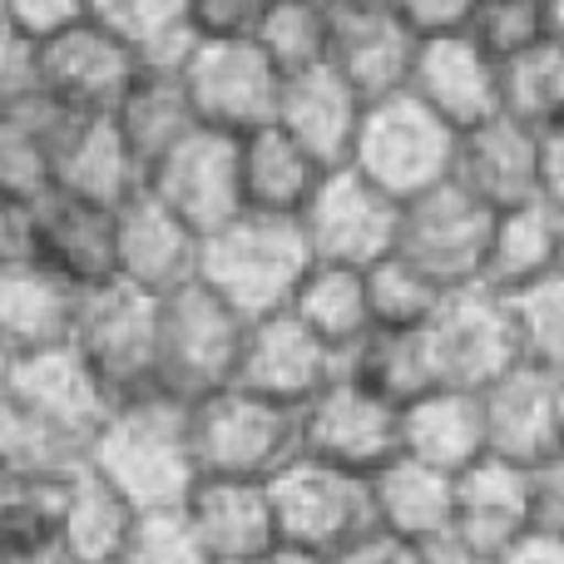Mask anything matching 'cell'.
<instances>
[{"mask_svg":"<svg viewBox=\"0 0 564 564\" xmlns=\"http://www.w3.org/2000/svg\"><path fill=\"white\" fill-rule=\"evenodd\" d=\"M85 466L99 480H109L139 516L184 510V500L198 486L188 406L169 397H144L129 401V406H115L105 431L89 446Z\"/></svg>","mask_w":564,"mask_h":564,"instance_id":"obj_1","label":"cell"},{"mask_svg":"<svg viewBox=\"0 0 564 564\" xmlns=\"http://www.w3.org/2000/svg\"><path fill=\"white\" fill-rule=\"evenodd\" d=\"M312 273L307 238L288 218L243 214L224 234L204 238L198 248V282L228 302L243 322L288 312L292 292Z\"/></svg>","mask_w":564,"mask_h":564,"instance_id":"obj_2","label":"cell"},{"mask_svg":"<svg viewBox=\"0 0 564 564\" xmlns=\"http://www.w3.org/2000/svg\"><path fill=\"white\" fill-rule=\"evenodd\" d=\"M198 480H268L302 456V411L263 401L243 387H224L188 406Z\"/></svg>","mask_w":564,"mask_h":564,"instance_id":"obj_3","label":"cell"},{"mask_svg":"<svg viewBox=\"0 0 564 564\" xmlns=\"http://www.w3.org/2000/svg\"><path fill=\"white\" fill-rule=\"evenodd\" d=\"M75 357L89 367L109 406L159 397V297L129 288V282H105L79 297Z\"/></svg>","mask_w":564,"mask_h":564,"instance_id":"obj_4","label":"cell"},{"mask_svg":"<svg viewBox=\"0 0 564 564\" xmlns=\"http://www.w3.org/2000/svg\"><path fill=\"white\" fill-rule=\"evenodd\" d=\"M248 322L204 282L159 297V397L198 406L234 387Z\"/></svg>","mask_w":564,"mask_h":564,"instance_id":"obj_5","label":"cell"},{"mask_svg":"<svg viewBox=\"0 0 564 564\" xmlns=\"http://www.w3.org/2000/svg\"><path fill=\"white\" fill-rule=\"evenodd\" d=\"M456 129L441 124L421 99L397 95L381 99V105H367L347 169H357L367 184H377L397 204H411V198L456 178Z\"/></svg>","mask_w":564,"mask_h":564,"instance_id":"obj_6","label":"cell"},{"mask_svg":"<svg viewBox=\"0 0 564 564\" xmlns=\"http://www.w3.org/2000/svg\"><path fill=\"white\" fill-rule=\"evenodd\" d=\"M178 75L198 124L214 134L248 139L278 119L282 75L253 35H198Z\"/></svg>","mask_w":564,"mask_h":564,"instance_id":"obj_7","label":"cell"},{"mask_svg":"<svg viewBox=\"0 0 564 564\" xmlns=\"http://www.w3.org/2000/svg\"><path fill=\"white\" fill-rule=\"evenodd\" d=\"M268 496H273L278 550H292V555L332 560L337 550H347L351 540L377 525L371 520V480L307 456L278 470L268 480Z\"/></svg>","mask_w":564,"mask_h":564,"instance_id":"obj_8","label":"cell"},{"mask_svg":"<svg viewBox=\"0 0 564 564\" xmlns=\"http://www.w3.org/2000/svg\"><path fill=\"white\" fill-rule=\"evenodd\" d=\"M496 218L476 194L451 178V184L431 188V194L401 204V234H397V258L421 268L431 282L446 292L476 288L486 278L490 238H496Z\"/></svg>","mask_w":564,"mask_h":564,"instance_id":"obj_9","label":"cell"},{"mask_svg":"<svg viewBox=\"0 0 564 564\" xmlns=\"http://www.w3.org/2000/svg\"><path fill=\"white\" fill-rule=\"evenodd\" d=\"M426 351L436 367V387L446 391H486L506 371L520 367L516 327H510V302L490 292L486 282L446 292L441 312L426 322Z\"/></svg>","mask_w":564,"mask_h":564,"instance_id":"obj_10","label":"cell"},{"mask_svg":"<svg viewBox=\"0 0 564 564\" xmlns=\"http://www.w3.org/2000/svg\"><path fill=\"white\" fill-rule=\"evenodd\" d=\"M302 238H307L312 263L332 268H357L371 273L397 253L401 234V204L387 198L377 184L357 174V169H332L322 188L312 194L307 214L297 218Z\"/></svg>","mask_w":564,"mask_h":564,"instance_id":"obj_11","label":"cell"},{"mask_svg":"<svg viewBox=\"0 0 564 564\" xmlns=\"http://www.w3.org/2000/svg\"><path fill=\"white\" fill-rule=\"evenodd\" d=\"M302 456L371 480L401 456V411L351 377H337L302 406Z\"/></svg>","mask_w":564,"mask_h":564,"instance_id":"obj_12","label":"cell"},{"mask_svg":"<svg viewBox=\"0 0 564 564\" xmlns=\"http://www.w3.org/2000/svg\"><path fill=\"white\" fill-rule=\"evenodd\" d=\"M149 194L204 243V238L224 234L228 224L248 214L243 208V164H238V139L198 129L194 139L159 159L149 169Z\"/></svg>","mask_w":564,"mask_h":564,"instance_id":"obj_13","label":"cell"},{"mask_svg":"<svg viewBox=\"0 0 564 564\" xmlns=\"http://www.w3.org/2000/svg\"><path fill=\"white\" fill-rule=\"evenodd\" d=\"M0 387L20 401L25 416H35L69 456L85 466L89 446L95 436L105 431L109 421V397L99 391V381L89 377V367L75 357V347H59V351H40V357L25 361H10L6 381Z\"/></svg>","mask_w":564,"mask_h":564,"instance_id":"obj_14","label":"cell"},{"mask_svg":"<svg viewBox=\"0 0 564 564\" xmlns=\"http://www.w3.org/2000/svg\"><path fill=\"white\" fill-rule=\"evenodd\" d=\"M20 253L75 282L79 292L115 282V214L50 188L20 214Z\"/></svg>","mask_w":564,"mask_h":564,"instance_id":"obj_15","label":"cell"},{"mask_svg":"<svg viewBox=\"0 0 564 564\" xmlns=\"http://www.w3.org/2000/svg\"><path fill=\"white\" fill-rule=\"evenodd\" d=\"M337 377H341V357L322 347L292 312H273V317L248 322L234 387L253 391L263 401H278L288 411H302Z\"/></svg>","mask_w":564,"mask_h":564,"instance_id":"obj_16","label":"cell"},{"mask_svg":"<svg viewBox=\"0 0 564 564\" xmlns=\"http://www.w3.org/2000/svg\"><path fill=\"white\" fill-rule=\"evenodd\" d=\"M139 59L95 20H79L65 35L35 45V85L75 115H115L124 89L134 85Z\"/></svg>","mask_w":564,"mask_h":564,"instance_id":"obj_17","label":"cell"},{"mask_svg":"<svg viewBox=\"0 0 564 564\" xmlns=\"http://www.w3.org/2000/svg\"><path fill=\"white\" fill-rule=\"evenodd\" d=\"M79 119L89 115L65 109L40 85L0 105V198L10 208L25 214L35 198L59 188V154Z\"/></svg>","mask_w":564,"mask_h":564,"instance_id":"obj_18","label":"cell"},{"mask_svg":"<svg viewBox=\"0 0 564 564\" xmlns=\"http://www.w3.org/2000/svg\"><path fill=\"white\" fill-rule=\"evenodd\" d=\"M406 95L421 99L441 124L466 134V129L500 115V59L486 45H476L466 30L421 40Z\"/></svg>","mask_w":564,"mask_h":564,"instance_id":"obj_19","label":"cell"},{"mask_svg":"<svg viewBox=\"0 0 564 564\" xmlns=\"http://www.w3.org/2000/svg\"><path fill=\"white\" fill-rule=\"evenodd\" d=\"M79 297L85 292L35 258L15 253L0 263V357L25 361L40 351H59L75 337Z\"/></svg>","mask_w":564,"mask_h":564,"instance_id":"obj_20","label":"cell"},{"mask_svg":"<svg viewBox=\"0 0 564 564\" xmlns=\"http://www.w3.org/2000/svg\"><path fill=\"white\" fill-rule=\"evenodd\" d=\"M486 411V441L490 456L506 466H540L555 451H564V416H560V377L535 367H516L480 391Z\"/></svg>","mask_w":564,"mask_h":564,"instance_id":"obj_21","label":"cell"},{"mask_svg":"<svg viewBox=\"0 0 564 564\" xmlns=\"http://www.w3.org/2000/svg\"><path fill=\"white\" fill-rule=\"evenodd\" d=\"M198 248L204 243L149 188L115 214V278L149 297L198 282Z\"/></svg>","mask_w":564,"mask_h":564,"instance_id":"obj_22","label":"cell"},{"mask_svg":"<svg viewBox=\"0 0 564 564\" xmlns=\"http://www.w3.org/2000/svg\"><path fill=\"white\" fill-rule=\"evenodd\" d=\"M184 520L208 564H263L278 555L273 496L258 480H198L184 500Z\"/></svg>","mask_w":564,"mask_h":564,"instance_id":"obj_23","label":"cell"},{"mask_svg":"<svg viewBox=\"0 0 564 564\" xmlns=\"http://www.w3.org/2000/svg\"><path fill=\"white\" fill-rule=\"evenodd\" d=\"M456 184L476 194L490 214L540 204V134L510 115L466 129L456 149Z\"/></svg>","mask_w":564,"mask_h":564,"instance_id":"obj_24","label":"cell"},{"mask_svg":"<svg viewBox=\"0 0 564 564\" xmlns=\"http://www.w3.org/2000/svg\"><path fill=\"white\" fill-rule=\"evenodd\" d=\"M416 45L421 40L391 15V6L337 10L327 65L357 89L361 105H381V99L406 95L411 65H416Z\"/></svg>","mask_w":564,"mask_h":564,"instance_id":"obj_25","label":"cell"},{"mask_svg":"<svg viewBox=\"0 0 564 564\" xmlns=\"http://www.w3.org/2000/svg\"><path fill=\"white\" fill-rule=\"evenodd\" d=\"M361 115H367L361 95L332 65H322V69H302V75L282 79L273 124L292 139V144L307 149V154L332 174V169L351 164Z\"/></svg>","mask_w":564,"mask_h":564,"instance_id":"obj_26","label":"cell"},{"mask_svg":"<svg viewBox=\"0 0 564 564\" xmlns=\"http://www.w3.org/2000/svg\"><path fill=\"white\" fill-rule=\"evenodd\" d=\"M75 470L0 466V564L59 560V530Z\"/></svg>","mask_w":564,"mask_h":564,"instance_id":"obj_27","label":"cell"},{"mask_svg":"<svg viewBox=\"0 0 564 564\" xmlns=\"http://www.w3.org/2000/svg\"><path fill=\"white\" fill-rule=\"evenodd\" d=\"M401 456L441 470V476H466L470 466L490 456L486 411L476 391H431L401 411Z\"/></svg>","mask_w":564,"mask_h":564,"instance_id":"obj_28","label":"cell"},{"mask_svg":"<svg viewBox=\"0 0 564 564\" xmlns=\"http://www.w3.org/2000/svg\"><path fill=\"white\" fill-rule=\"evenodd\" d=\"M451 535H460L466 545H476L490 560L500 550H510L516 540H525L530 535V470L486 456L466 476H456V520H451Z\"/></svg>","mask_w":564,"mask_h":564,"instance_id":"obj_29","label":"cell"},{"mask_svg":"<svg viewBox=\"0 0 564 564\" xmlns=\"http://www.w3.org/2000/svg\"><path fill=\"white\" fill-rule=\"evenodd\" d=\"M238 164H243V208L258 218H288L297 224L307 214L312 194L322 188L327 169L292 144L278 124L258 129V134L238 139Z\"/></svg>","mask_w":564,"mask_h":564,"instance_id":"obj_30","label":"cell"},{"mask_svg":"<svg viewBox=\"0 0 564 564\" xmlns=\"http://www.w3.org/2000/svg\"><path fill=\"white\" fill-rule=\"evenodd\" d=\"M109 119H115L119 139L129 144V154L144 164V174L204 129L178 69H139L134 85L124 89V99L115 105Z\"/></svg>","mask_w":564,"mask_h":564,"instance_id":"obj_31","label":"cell"},{"mask_svg":"<svg viewBox=\"0 0 564 564\" xmlns=\"http://www.w3.org/2000/svg\"><path fill=\"white\" fill-rule=\"evenodd\" d=\"M371 520H377V530L411 540V545L451 535L456 476H441V470L421 466V460L397 456L391 466H381L371 476Z\"/></svg>","mask_w":564,"mask_h":564,"instance_id":"obj_32","label":"cell"},{"mask_svg":"<svg viewBox=\"0 0 564 564\" xmlns=\"http://www.w3.org/2000/svg\"><path fill=\"white\" fill-rule=\"evenodd\" d=\"M144 184H149L144 164L129 154L115 119L109 115L79 119L65 154H59V188L85 198V204H99V208H109V214H119L129 198L144 194Z\"/></svg>","mask_w":564,"mask_h":564,"instance_id":"obj_33","label":"cell"},{"mask_svg":"<svg viewBox=\"0 0 564 564\" xmlns=\"http://www.w3.org/2000/svg\"><path fill=\"white\" fill-rule=\"evenodd\" d=\"M134 525L139 510L109 480H99L89 466H79L75 486H69L65 530H59V564H124Z\"/></svg>","mask_w":564,"mask_h":564,"instance_id":"obj_34","label":"cell"},{"mask_svg":"<svg viewBox=\"0 0 564 564\" xmlns=\"http://www.w3.org/2000/svg\"><path fill=\"white\" fill-rule=\"evenodd\" d=\"M89 20L105 25L144 69H178L198 45L188 0H89Z\"/></svg>","mask_w":564,"mask_h":564,"instance_id":"obj_35","label":"cell"},{"mask_svg":"<svg viewBox=\"0 0 564 564\" xmlns=\"http://www.w3.org/2000/svg\"><path fill=\"white\" fill-rule=\"evenodd\" d=\"M288 312L322 347L337 351V357H347L351 347H361V341L377 332V322H371V297H367V273H357V268L312 263V273L292 292Z\"/></svg>","mask_w":564,"mask_h":564,"instance_id":"obj_36","label":"cell"},{"mask_svg":"<svg viewBox=\"0 0 564 564\" xmlns=\"http://www.w3.org/2000/svg\"><path fill=\"white\" fill-rule=\"evenodd\" d=\"M341 377L377 391L397 411H406L411 401L441 391L431 351H426V332H371L361 347H351L341 357Z\"/></svg>","mask_w":564,"mask_h":564,"instance_id":"obj_37","label":"cell"},{"mask_svg":"<svg viewBox=\"0 0 564 564\" xmlns=\"http://www.w3.org/2000/svg\"><path fill=\"white\" fill-rule=\"evenodd\" d=\"M560 273V248H555V208L530 204L516 214L496 218V238H490V258H486V288L510 297L525 292L530 282Z\"/></svg>","mask_w":564,"mask_h":564,"instance_id":"obj_38","label":"cell"},{"mask_svg":"<svg viewBox=\"0 0 564 564\" xmlns=\"http://www.w3.org/2000/svg\"><path fill=\"white\" fill-rule=\"evenodd\" d=\"M500 115L535 134L564 129V40L545 35L525 55L500 65Z\"/></svg>","mask_w":564,"mask_h":564,"instance_id":"obj_39","label":"cell"},{"mask_svg":"<svg viewBox=\"0 0 564 564\" xmlns=\"http://www.w3.org/2000/svg\"><path fill=\"white\" fill-rule=\"evenodd\" d=\"M332 30H337V10L327 0H268L253 40L278 65V75L288 79V75H302V69L327 65Z\"/></svg>","mask_w":564,"mask_h":564,"instance_id":"obj_40","label":"cell"},{"mask_svg":"<svg viewBox=\"0 0 564 564\" xmlns=\"http://www.w3.org/2000/svg\"><path fill=\"white\" fill-rule=\"evenodd\" d=\"M506 302H510L520 367L564 377V273L530 282L525 292H510Z\"/></svg>","mask_w":564,"mask_h":564,"instance_id":"obj_41","label":"cell"},{"mask_svg":"<svg viewBox=\"0 0 564 564\" xmlns=\"http://www.w3.org/2000/svg\"><path fill=\"white\" fill-rule=\"evenodd\" d=\"M367 297H371V322L377 332H426V322L441 312L446 288L431 282L421 268L391 253L367 273Z\"/></svg>","mask_w":564,"mask_h":564,"instance_id":"obj_42","label":"cell"},{"mask_svg":"<svg viewBox=\"0 0 564 564\" xmlns=\"http://www.w3.org/2000/svg\"><path fill=\"white\" fill-rule=\"evenodd\" d=\"M466 35L476 40V45H486L490 55L506 65V59L525 55L530 45H540L545 35H555V25H550V0H476Z\"/></svg>","mask_w":564,"mask_h":564,"instance_id":"obj_43","label":"cell"},{"mask_svg":"<svg viewBox=\"0 0 564 564\" xmlns=\"http://www.w3.org/2000/svg\"><path fill=\"white\" fill-rule=\"evenodd\" d=\"M0 466H35V470H79V460L20 411V401L0 387Z\"/></svg>","mask_w":564,"mask_h":564,"instance_id":"obj_44","label":"cell"},{"mask_svg":"<svg viewBox=\"0 0 564 564\" xmlns=\"http://www.w3.org/2000/svg\"><path fill=\"white\" fill-rule=\"evenodd\" d=\"M124 564H208V555L188 530L184 510H159V516H139Z\"/></svg>","mask_w":564,"mask_h":564,"instance_id":"obj_45","label":"cell"},{"mask_svg":"<svg viewBox=\"0 0 564 564\" xmlns=\"http://www.w3.org/2000/svg\"><path fill=\"white\" fill-rule=\"evenodd\" d=\"M0 15H6L30 45H45V40L65 35L69 25L89 20V0H0Z\"/></svg>","mask_w":564,"mask_h":564,"instance_id":"obj_46","label":"cell"},{"mask_svg":"<svg viewBox=\"0 0 564 564\" xmlns=\"http://www.w3.org/2000/svg\"><path fill=\"white\" fill-rule=\"evenodd\" d=\"M387 6L416 40H436V35H460L470 25L476 0H387Z\"/></svg>","mask_w":564,"mask_h":564,"instance_id":"obj_47","label":"cell"},{"mask_svg":"<svg viewBox=\"0 0 564 564\" xmlns=\"http://www.w3.org/2000/svg\"><path fill=\"white\" fill-rule=\"evenodd\" d=\"M530 530L564 540V451L530 466Z\"/></svg>","mask_w":564,"mask_h":564,"instance_id":"obj_48","label":"cell"},{"mask_svg":"<svg viewBox=\"0 0 564 564\" xmlns=\"http://www.w3.org/2000/svg\"><path fill=\"white\" fill-rule=\"evenodd\" d=\"M198 35H253L268 0H188Z\"/></svg>","mask_w":564,"mask_h":564,"instance_id":"obj_49","label":"cell"},{"mask_svg":"<svg viewBox=\"0 0 564 564\" xmlns=\"http://www.w3.org/2000/svg\"><path fill=\"white\" fill-rule=\"evenodd\" d=\"M35 89V45L0 15V105Z\"/></svg>","mask_w":564,"mask_h":564,"instance_id":"obj_50","label":"cell"},{"mask_svg":"<svg viewBox=\"0 0 564 564\" xmlns=\"http://www.w3.org/2000/svg\"><path fill=\"white\" fill-rule=\"evenodd\" d=\"M327 564H416V545L371 525L367 535H357L347 550H337Z\"/></svg>","mask_w":564,"mask_h":564,"instance_id":"obj_51","label":"cell"},{"mask_svg":"<svg viewBox=\"0 0 564 564\" xmlns=\"http://www.w3.org/2000/svg\"><path fill=\"white\" fill-rule=\"evenodd\" d=\"M540 204L564 214V129L540 134Z\"/></svg>","mask_w":564,"mask_h":564,"instance_id":"obj_52","label":"cell"},{"mask_svg":"<svg viewBox=\"0 0 564 564\" xmlns=\"http://www.w3.org/2000/svg\"><path fill=\"white\" fill-rule=\"evenodd\" d=\"M490 564H564V540L535 535V530H530L525 540H516L510 550H500Z\"/></svg>","mask_w":564,"mask_h":564,"instance_id":"obj_53","label":"cell"},{"mask_svg":"<svg viewBox=\"0 0 564 564\" xmlns=\"http://www.w3.org/2000/svg\"><path fill=\"white\" fill-rule=\"evenodd\" d=\"M416 564H490V555H480L476 545H466L460 535H441L416 545Z\"/></svg>","mask_w":564,"mask_h":564,"instance_id":"obj_54","label":"cell"},{"mask_svg":"<svg viewBox=\"0 0 564 564\" xmlns=\"http://www.w3.org/2000/svg\"><path fill=\"white\" fill-rule=\"evenodd\" d=\"M15 253H20V208H10L6 198H0V263Z\"/></svg>","mask_w":564,"mask_h":564,"instance_id":"obj_55","label":"cell"},{"mask_svg":"<svg viewBox=\"0 0 564 564\" xmlns=\"http://www.w3.org/2000/svg\"><path fill=\"white\" fill-rule=\"evenodd\" d=\"M550 25H555V35L564 40V0H550Z\"/></svg>","mask_w":564,"mask_h":564,"instance_id":"obj_56","label":"cell"},{"mask_svg":"<svg viewBox=\"0 0 564 564\" xmlns=\"http://www.w3.org/2000/svg\"><path fill=\"white\" fill-rule=\"evenodd\" d=\"M332 10H361V6H387V0H327Z\"/></svg>","mask_w":564,"mask_h":564,"instance_id":"obj_57","label":"cell"},{"mask_svg":"<svg viewBox=\"0 0 564 564\" xmlns=\"http://www.w3.org/2000/svg\"><path fill=\"white\" fill-rule=\"evenodd\" d=\"M555 248H560V273H564V214H555Z\"/></svg>","mask_w":564,"mask_h":564,"instance_id":"obj_58","label":"cell"},{"mask_svg":"<svg viewBox=\"0 0 564 564\" xmlns=\"http://www.w3.org/2000/svg\"><path fill=\"white\" fill-rule=\"evenodd\" d=\"M6 371H10V361H6V357H0V381H6Z\"/></svg>","mask_w":564,"mask_h":564,"instance_id":"obj_59","label":"cell"},{"mask_svg":"<svg viewBox=\"0 0 564 564\" xmlns=\"http://www.w3.org/2000/svg\"><path fill=\"white\" fill-rule=\"evenodd\" d=\"M560 416H564V377H560Z\"/></svg>","mask_w":564,"mask_h":564,"instance_id":"obj_60","label":"cell"},{"mask_svg":"<svg viewBox=\"0 0 564 564\" xmlns=\"http://www.w3.org/2000/svg\"><path fill=\"white\" fill-rule=\"evenodd\" d=\"M263 564H278V555H273V560H263Z\"/></svg>","mask_w":564,"mask_h":564,"instance_id":"obj_61","label":"cell"},{"mask_svg":"<svg viewBox=\"0 0 564 564\" xmlns=\"http://www.w3.org/2000/svg\"><path fill=\"white\" fill-rule=\"evenodd\" d=\"M50 564H59V560H50Z\"/></svg>","mask_w":564,"mask_h":564,"instance_id":"obj_62","label":"cell"}]
</instances>
